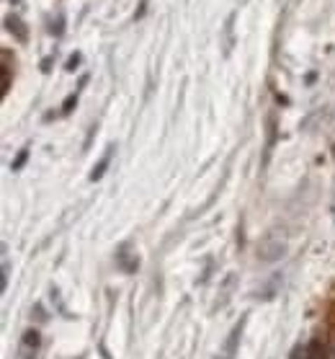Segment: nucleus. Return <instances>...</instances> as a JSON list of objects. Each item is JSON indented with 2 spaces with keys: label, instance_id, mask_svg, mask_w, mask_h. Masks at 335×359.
<instances>
[{
  "label": "nucleus",
  "instance_id": "6",
  "mask_svg": "<svg viewBox=\"0 0 335 359\" xmlns=\"http://www.w3.org/2000/svg\"><path fill=\"white\" fill-rule=\"evenodd\" d=\"M36 349H39V334L36 331H26V336H24V357H29L31 359L34 354H36Z\"/></svg>",
  "mask_w": 335,
  "mask_h": 359
},
{
  "label": "nucleus",
  "instance_id": "4",
  "mask_svg": "<svg viewBox=\"0 0 335 359\" xmlns=\"http://www.w3.org/2000/svg\"><path fill=\"white\" fill-rule=\"evenodd\" d=\"M6 29H8V32L13 34V36H16L18 41H29V32H26V24L16 16V13H10V16L6 18Z\"/></svg>",
  "mask_w": 335,
  "mask_h": 359
},
{
  "label": "nucleus",
  "instance_id": "11",
  "mask_svg": "<svg viewBox=\"0 0 335 359\" xmlns=\"http://www.w3.org/2000/svg\"><path fill=\"white\" fill-rule=\"evenodd\" d=\"M52 62H55V57H44V60H41V70H44V73H50Z\"/></svg>",
  "mask_w": 335,
  "mask_h": 359
},
{
  "label": "nucleus",
  "instance_id": "9",
  "mask_svg": "<svg viewBox=\"0 0 335 359\" xmlns=\"http://www.w3.org/2000/svg\"><path fill=\"white\" fill-rule=\"evenodd\" d=\"M80 52H75V55H70V57H67V62H65V70L67 73H75V67L80 65Z\"/></svg>",
  "mask_w": 335,
  "mask_h": 359
},
{
  "label": "nucleus",
  "instance_id": "3",
  "mask_svg": "<svg viewBox=\"0 0 335 359\" xmlns=\"http://www.w3.org/2000/svg\"><path fill=\"white\" fill-rule=\"evenodd\" d=\"M116 262H119V266H122L124 271H137V266H139V259L129 253V243H124L122 248H119Z\"/></svg>",
  "mask_w": 335,
  "mask_h": 359
},
{
  "label": "nucleus",
  "instance_id": "10",
  "mask_svg": "<svg viewBox=\"0 0 335 359\" xmlns=\"http://www.w3.org/2000/svg\"><path fill=\"white\" fill-rule=\"evenodd\" d=\"M75 104H78V93H70V96L65 98V104H62V114H70L75 109Z\"/></svg>",
  "mask_w": 335,
  "mask_h": 359
},
{
  "label": "nucleus",
  "instance_id": "5",
  "mask_svg": "<svg viewBox=\"0 0 335 359\" xmlns=\"http://www.w3.org/2000/svg\"><path fill=\"white\" fill-rule=\"evenodd\" d=\"M111 153H114V145L108 147L106 153H104V158H101L99 163L93 165V171H90V181H99L104 173H106V168H108V163H111Z\"/></svg>",
  "mask_w": 335,
  "mask_h": 359
},
{
  "label": "nucleus",
  "instance_id": "8",
  "mask_svg": "<svg viewBox=\"0 0 335 359\" xmlns=\"http://www.w3.org/2000/svg\"><path fill=\"white\" fill-rule=\"evenodd\" d=\"M26 158H29V147H24V150L18 153V158L10 163V168H13V171H21V168H24V163H26Z\"/></svg>",
  "mask_w": 335,
  "mask_h": 359
},
{
  "label": "nucleus",
  "instance_id": "12",
  "mask_svg": "<svg viewBox=\"0 0 335 359\" xmlns=\"http://www.w3.org/2000/svg\"><path fill=\"white\" fill-rule=\"evenodd\" d=\"M145 6H148V0H142V3H139V11H137V18H142V16H145Z\"/></svg>",
  "mask_w": 335,
  "mask_h": 359
},
{
  "label": "nucleus",
  "instance_id": "1",
  "mask_svg": "<svg viewBox=\"0 0 335 359\" xmlns=\"http://www.w3.org/2000/svg\"><path fill=\"white\" fill-rule=\"evenodd\" d=\"M286 253V241L276 233H269V236L261 238V243H258V259L266 264H273L278 262L281 256Z\"/></svg>",
  "mask_w": 335,
  "mask_h": 359
},
{
  "label": "nucleus",
  "instance_id": "7",
  "mask_svg": "<svg viewBox=\"0 0 335 359\" xmlns=\"http://www.w3.org/2000/svg\"><path fill=\"white\" fill-rule=\"evenodd\" d=\"M50 32L55 34V36H62V34H65V16H62V13L57 16V21H52Z\"/></svg>",
  "mask_w": 335,
  "mask_h": 359
},
{
  "label": "nucleus",
  "instance_id": "2",
  "mask_svg": "<svg viewBox=\"0 0 335 359\" xmlns=\"http://www.w3.org/2000/svg\"><path fill=\"white\" fill-rule=\"evenodd\" d=\"M243 331H245V318H240V323H235V326H232V331L227 334V341H224V346H222V359H235Z\"/></svg>",
  "mask_w": 335,
  "mask_h": 359
}]
</instances>
